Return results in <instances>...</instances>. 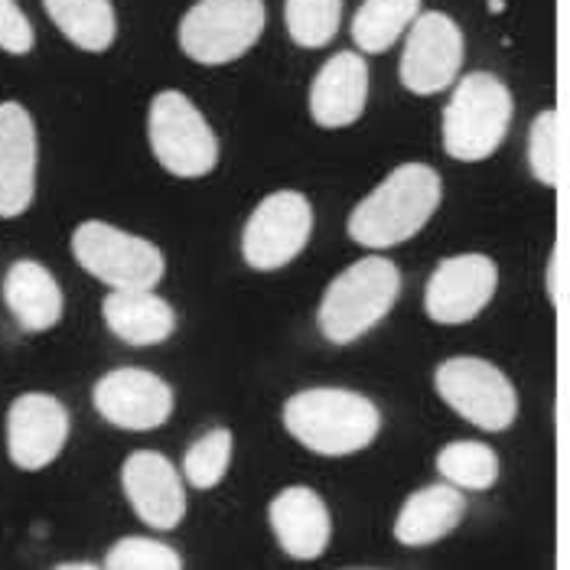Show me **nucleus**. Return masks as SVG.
<instances>
[{
	"mask_svg": "<svg viewBox=\"0 0 570 570\" xmlns=\"http://www.w3.org/2000/svg\"><path fill=\"white\" fill-rule=\"evenodd\" d=\"M264 0H196L176 30L179 49L199 66H225L262 40Z\"/></svg>",
	"mask_w": 570,
	"mask_h": 570,
	"instance_id": "7",
	"label": "nucleus"
},
{
	"mask_svg": "<svg viewBox=\"0 0 570 570\" xmlns=\"http://www.w3.org/2000/svg\"><path fill=\"white\" fill-rule=\"evenodd\" d=\"M95 411L121 431H157L174 414V389L147 368H111L95 382Z\"/></svg>",
	"mask_w": 570,
	"mask_h": 570,
	"instance_id": "11",
	"label": "nucleus"
},
{
	"mask_svg": "<svg viewBox=\"0 0 570 570\" xmlns=\"http://www.w3.org/2000/svg\"><path fill=\"white\" fill-rule=\"evenodd\" d=\"M548 301L551 307H561V248L558 245L551 248V258H548Z\"/></svg>",
	"mask_w": 570,
	"mask_h": 570,
	"instance_id": "29",
	"label": "nucleus"
},
{
	"mask_svg": "<svg viewBox=\"0 0 570 570\" xmlns=\"http://www.w3.org/2000/svg\"><path fill=\"white\" fill-rule=\"evenodd\" d=\"M0 291H3V304L10 309V316L27 333H46L62 320V307H66L62 291L40 262L20 258L10 264Z\"/></svg>",
	"mask_w": 570,
	"mask_h": 570,
	"instance_id": "19",
	"label": "nucleus"
},
{
	"mask_svg": "<svg viewBox=\"0 0 570 570\" xmlns=\"http://www.w3.org/2000/svg\"><path fill=\"white\" fill-rule=\"evenodd\" d=\"M95 564H88V561H72V564H62V570H91Z\"/></svg>",
	"mask_w": 570,
	"mask_h": 570,
	"instance_id": "30",
	"label": "nucleus"
},
{
	"mask_svg": "<svg viewBox=\"0 0 570 570\" xmlns=\"http://www.w3.org/2000/svg\"><path fill=\"white\" fill-rule=\"evenodd\" d=\"M512 91L492 72L463 76L443 108V150L460 164L489 160L512 125Z\"/></svg>",
	"mask_w": 570,
	"mask_h": 570,
	"instance_id": "4",
	"label": "nucleus"
},
{
	"mask_svg": "<svg viewBox=\"0 0 570 570\" xmlns=\"http://www.w3.org/2000/svg\"><path fill=\"white\" fill-rule=\"evenodd\" d=\"M43 7L56 30L86 52H105L118 37L111 0H43Z\"/></svg>",
	"mask_w": 570,
	"mask_h": 570,
	"instance_id": "21",
	"label": "nucleus"
},
{
	"mask_svg": "<svg viewBox=\"0 0 570 570\" xmlns=\"http://www.w3.org/2000/svg\"><path fill=\"white\" fill-rule=\"evenodd\" d=\"M105 326L128 346H157L176 333L174 307L150 291H111L101 301Z\"/></svg>",
	"mask_w": 570,
	"mask_h": 570,
	"instance_id": "20",
	"label": "nucleus"
},
{
	"mask_svg": "<svg viewBox=\"0 0 570 570\" xmlns=\"http://www.w3.org/2000/svg\"><path fill=\"white\" fill-rule=\"evenodd\" d=\"M284 23L297 46L323 49L340 33L343 0H284Z\"/></svg>",
	"mask_w": 570,
	"mask_h": 570,
	"instance_id": "24",
	"label": "nucleus"
},
{
	"mask_svg": "<svg viewBox=\"0 0 570 570\" xmlns=\"http://www.w3.org/2000/svg\"><path fill=\"white\" fill-rule=\"evenodd\" d=\"M105 568L108 570H179L183 558L176 554L170 544L157 541V538H144V534H128L121 541H115L105 554Z\"/></svg>",
	"mask_w": 570,
	"mask_h": 570,
	"instance_id": "26",
	"label": "nucleus"
},
{
	"mask_svg": "<svg viewBox=\"0 0 570 570\" xmlns=\"http://www.w3.org/2000/svg\"><path fill=\"white\" fill-rule=\"evenodd\" d=\"M463 69V30L453 17L428 10L421 13L401 52L397 79L411 95H438L456 82Z\"/></svg>",
	"mask_w": 570,
	"mask_h": 570,
	"instance_id": "10",
	"label": "nucleus"
},
{
	"mask_svg": "<svg viewBox=\"0 0 570 570\" xmlns=\"http://www.w3.org/2000/svg\"><path fill=\"white\" fill-rule=\"evenodd\" d=\"M147 140L157 164L179 179H199L219 164V137L213 125L176 88L154 95L147 111Z\"/></svg>",
	"mask_w": 570,
	"mask_h": 570,
	"instance_id": "5",
	"label": "nucleus"
},
{
	"mask_svg": "<svg viewBox=\"0 0 570 570\" xmlns=\"http://www.w3.org/2000/svg\"><path fill=\"white\" fill-rule=\"evenodd\" d=\"M267 522L284 554L297 561H316L330 548V509L307 485H287L281 489L267 505Z\"/></svg>",
	"mask_w": 570,
	"mask_h": 570,
	"instance_id": "17",
	"label": "nucleus"
},
{
	"mask_svg": "<svg viewBox=\"0 0 570 570\" xmlns=\"http://www.w3.org/2000/svg\"><path fill=\"white\" fill-rule=\"evenodd\" d=\"M121 489L134 515L157 531H174L186 515L183 473L157 450H137L121 466Z\"/></svg>",
	"mask_w": 570,
	"mask_h": 570,
	"instance_id": "14",
	"label": "nucleus"
},
{
	"mask_svg": "<svg viewBox=\"0 0 570 570\" xmlns=\"http://www.w3.org/2000/svg\"><path fill=\"white\" fill-rule=\"evenodd\" d=\"M499 287V267L485 255H456L443 258L434 267L428 291H424V313L440 326H460L476 320Z\"/></svg>",
	"mask_w": 570,
	"mask_h": 570,
	"instance_id": "12",
	"label": "nucleus"
},
{
	"mask_svg": "<svg viewBox=\"0 0 570 570\" xmlns=\"http://www.w3.org/2000/svg\"><path fill=\"white\" fill-rule=\"evenodd\" d=\"M287 434L320 456H350L382 431V411L368 395L350 389H307L284 404Z\"/></svg>",
	"mask_w": 570,
	"mask_h": 570,
	"instance_id": "2",
	"label": "nucleus"
},
{
	"mask_svg": "<svg viewBox=\"0 0 570 570\" xmlns=\"http://www.w3.org/2000/svg\"><path fill=\"white\" fill-rule=\"evenodd\" d=\"M235 453V438L228 428H213L199 440L189 443L183 453V480L193 489H213L225 480Z\"/></svg>",
	"mask_w": 570,
	"mask_h": 570,
	"instance_id": "25",
	"label": "nucleus"
},
{
	"mask_svg": "<svg viewBox=\"0 0 570 570\" xmlns=\"http://www.w3.org/2000/svg\"><path fill=\"white\" fill-rule=\"evenodd\" d=\"M401 297V271L395 262L368 255L336 274L316 307L320 333L333 346H350L375 330Z\"/></svg>",
	"mask_w": 570,
	"mask_h": 570,
	"instance_id": "3",
	"label": "nucleus"
},
{
	"mask_svg": "<svg viewBox=\"0 0 570 570\" xmlns=\"http://www.w3.org/2000/svg\"><path fill=\"white\" fill-rule=\"evenodd\" d=\"M37 193V125L20 101H0V219H17Z\"/></svg>",
	"mask_w": 570,
	"mask_h": 570,
	"instance_id": "15",
	"label": "nucleus"
},
{
	"mask_svg": "<svg viewBox=\"0 0 570 570\" xmlns=\"http://www.w3.org/2000/svg\"><path fill=\"white\" fill-rule=\"evenodd\" d=\"M313 206L297 189H277L264 196L242 232V258L255 271H281L309 242Z\"/></svg>",
	"mask_w": 570,
	"mask_h": 570,
	"instance_id": "9",
	"label": "nucleus"
},
{
	"mask_svg": "<svg viewBox=\"0 0 570 570\" xmlns=\"http://www.w3.org/2000/svg\"><path fill=\"white\" fill-rule=\"evenodd\" d=\"M368 105V62L358 52L330 56L309 82V118L326 128H350Z\"/></svg>",
	"mask_w": 570,
	"mask_h": 570,
	"instance_id": "16",
	"label": "nucleus"
},
{
	"mask_svg": "<svg viewBox=\"0 0 570 570\" xmlns=\"http://www.w3.org/2000/svg\"><path fill=\"white\" fill-rule=\"evenodd\" d=\"M37 43L33 27L17 0H0V49L10 56H27Z\"/></svg>",
	"mask_w": 570,
	"mask_h": 570,
	"instance_id": "28",
	"label": "nucleus"
},
{
	"mask_svg": "<svg viewBox=\"0 0 570 570\" xmlns=\"http://www.w3.org/2000/svg\"><path fill=\"white\" fill-rule=\"evenodd\" d=\"M421 17V0H362L352 17V40L365 56H379L411 30Z\"/></svg>",
	"mask_w": 570,
	"mask_h": 570,
	"instance_id": "22",
	"label": "nucleus"
},
{
	"mask_svg": "<svg viewBox=\"0 0 570 570\" xmlns=\"http://www.w3.org/2000/svg\"><path fill=\"white\" fill-rule=\"evenodd\" d=\"M443 186L434 167L401 164L385 176L355 209L346 232L355 245L368 252H385L414 238L438 213Z\"/></svg>",
	"mask_w": 570,
	"mask_h": 570,
	"instance_id": "1",
	"label": "nucleus"
},
{
	"mask_svg": "<svg viewBox=\"0 0 570 570\" xmlns=\"http://www.w3.org/2000/svg\"><path fill=\"white\" fill-rule=\"evenodd\" d=\"M463 515H466L463 489L443 480V483L411 492L404 505L397 509L392 531H395L397 544L404 548H428V544H438L450 531H456Z\"/></svg>",
	"mask_w": 570,
	"mask_h": 570,
	"instance_id": "18",
	"label": "nucleus"
},
{
	"mask_svg": "<svg viewBox=\"0 0 570 570\" xmlns=\"http://www.w3.org/2000/svg\"><path fill=\"white\" fill-rule=\"evenodd\" d=\"M69 440V411L59 397L27 392L7 411V456L13 466L37 473L49 466Z\"/></svg>",
	"mask_w": 570,
	"mask_h": 570,
	"instance_id": "13",
	"label": "nucleus"
},
{
	"mask_svg": "<svg viewBox=\"0 0 570 570\" xmlns=\"http://www.w3.org/2000/svg\"><path fill=\"white\" fill-rule=\"evenodd\" d=\"M528 170L541 186H558V115L544 108L528 131Z\"/></svg>",
	"mask_w": 570,
	"mask_h": 570,
	"instance_id": "27",
	"label": "nucleus"
},
{
	"mask_svg": "<svg viewBox=\"0 0 570 570\" xmlns=\"http://www.w3.org/2000/svg\"><path fill=\"white\" fill-rule=\"evenodd\" d=\"M72 255L82 271L111 291H150L167 271V258L154 242L98 219L82 222L72 232Z\"/></svg>",
	"mask_w": 570,
	"mask_h": 570,
	"instance_id": "6",
	"label": "nucleus"
},
{
	"mask_svg": "<svg viewBox=\"0 0 570 570\" xmlns=\"http://www.w3.org/2000/svg\"><path fill=\"white\" fill-rule=\"evenodd\" d=\"M438 473L456 489L483 492L499 480V453L480 440H453L438 453Z\"/></svg>",
	"mask_w": 570,
	"mask_h": 570,
	"instance_id": "23",
	"label": "nucleus"
},
{
	"mask_svg": "<svg viewBox=\"0 0 570 570\" xmlns=\"http://www.w3.org/2000/svg\"><path fill=\"white\" fill-rule=\"evenodd\" d=\"M434 389L446 407L480 431H509L519 414V395L509 375L476 355H456L440 362L434 372Z\"/></svg>",
	"mask_w": 570,
	"mask_h": 570,
	"instance_id": "8",
	"label": "nucleus"
}]
</instances>
